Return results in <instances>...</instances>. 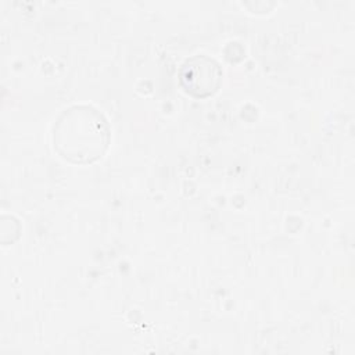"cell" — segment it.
Returning <instances> with one entry per match:
<instances>
[{
    "instance_id": "cell-1",
    "label": "cell",
    "mask_w": 355,
    "mask_h": 355,
    "mask_svg": "<svg viewBox=\"0 0 355 355\" xmlns=\"http://www.w3.org/2000/svg\"><path fill=\"white\" fill-rule=\"evenodd\" d=\"M57 154L72 164H92L101 158L111 141L104 114L90 104H72L62 110L51 128Z\"/></svg>"
},
{
    "instance_id": "cell-2",
    "label": "cell",
    "mask_w": 355,
    "mask_h": 355,
    "mask_svg": "<svg viewBox=\"0 0 355 355\" xmlns=\"http://www.w3.org/2000/svg\"><path fill=\"white\" fill-rule=\"evenodd\" d=\"M222 79L219 64L204 54L187 58L180 69V83L184 90L197 97H205L214 93Z\"/></svg>"
}]
</instances>
